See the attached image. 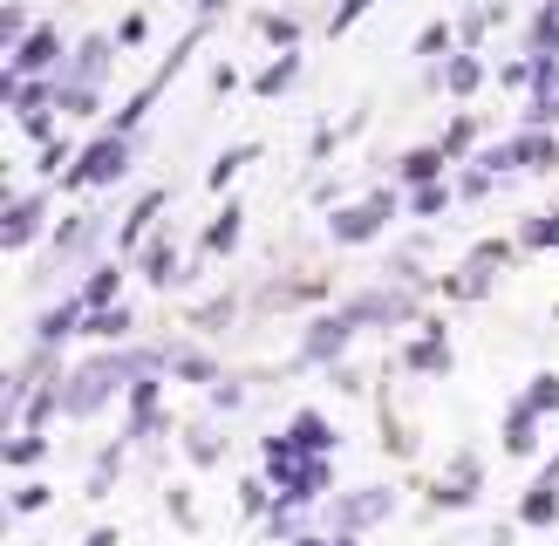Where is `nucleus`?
Segmentation results:
<instances>
[{"mask_svg":"<svg viewBox=\"0 0 559 546\" xmlns=\"http://www.w3.org/2000/svg\"><path fill=\"white\" fill-rule=\"evenodd\" d=\"M287 444H294L300 458H328V451H334V424L321 417V410H300V417L287 424Z\"/></svg>","mask_w":559,"mask_h":546,"instance_id":"10","label":"nucleus"},{"mask_svg":"<svg viewBox=\"0 0 559 546\" xmlns=\"http://www.w3.org/2000/svg\"><path fill=\"white\" fill-rule=\"evenodd\" d=\"M525 246H559V212L533 218V226H525Z\"/></svg>","mask_w":559,"mask_h":546,"instance_id":"28","label":"nucleus"},{"mask_svg":"<svg viewBox=\"0 0 559 546\" xmlns=\"http://www.w3.org/2000/svg\"><path fill=\"white\" fill-rule=\"evenodd\" d=\"M109 69H117V41H109V35H90V41H82L69 62H62V75H55V82H62V90H103Z\"/></svg>","mask_w":559,"mask_h":546,"instance_id":"4","label":"nucleus"},{"mask_svg":"<svg viewBox=\"0 0 559 546\" xmlns=\"http://www.w3.org/2000/svg\"><path fill=\"white\" fill-rule=\"evenodd\" d=\"M48 451V437H35V430H14L8 437V464H27V458H41Z\"/></svg>","mask_w":559,"mask_h":546,"instance_id":"25","label":"nucleus"},{"mask_svg":"<svg viewBox=\"0 0 559 546\" xmlns=\"http://www.w3.org/2000/svg\"><path fill=\"white\" fill-rule=\"evenodd\" d=\"M389 212H396V199H389V191H369V199H355V205H334L328 233L342 239V246H355V239H376Z\"/></svg>","mask_w":559,"mask_h":546,"instance_id":"3","label":"nucleus"},{"mask_svg":"<svg viewBox=\"0 0 559 546\" xmlns=\"http://www.w3.org/2000/svg\"><path fill=\"white\" fill-rule=\"evenodd\" d=\"M0 27H8V48H21L27 35H35V27H27V8H21V0H8V14H0Z\"/></svg>","mask_w":559,"mask_h":546,"instance_id":"27","label":"nucleus"},{"mask_svg":"<svg viewBox=\"0 0 559 546\" xmlns=\"http://www.w3.org/2000/svg\"><path fill=\"white\" fill-rule=\"evenodd\" d=\"M27 75H62V35H55L48 21L8 55V82H27Z\"/></svg>","mask_w":559,"mask_h":546,"instance_id":"5","label":"nucleus"},{"mask_svg":"<svg viewBox=\"0 0 559 546\" xmlns=\"http://www.w3.org/2000/svg\"><path fill=\"white\" fill-rule=\"evenodd\" d=\"M239 218H246L239 205H226V212H218V226L205 233V246H212V253H233V246H239Z\"/></svg>","mask_w":559,"mask_h":546,"instance_id":"23","label":"nucleus"},{"mask_svg":"<svg viewBox=\"0 0 559 546\" xmlns=\"http://www.w3.org/2000/svg\"><path fill=\"white\" fill-rule=\"evenodd\" d=\"M48 506V485H14V512H41Z\"/></svg>","mask_w":559,"mask_h":546,"instance_id":"31","label":"nucleus"},{"mask_svg":"<svg viewBox=\"0 0 559 546\" xmlns=\"http://www.w3.org/2000/svg\"><path fill=\"white\" fill-rule=\"evenodd\" d=\"M409 308H416L409 294H396V287H382V294H355V300H348L342 314H348V321L361 328V321H409Z\"/></svg>","mask_w":559,"mask_h":546,"instance_id":"7","label":"nucleus"},{"mask_svg":"<svg viewBox=\"0 0 559 546\" xmlns=\"http://www.w3.org/2000/svg\"><path fill=\"white\" fill-rule=\"evenodd\" d=\"M178 369H185L191 382H212V363H205V355H178Z\"/></svg>","mask_w":559,"mask_h":546,"instance_id":"36","label":"nucleus"},{"mask_svg":"<svg viewBox=\"0 0 559 546\" xmlns=\"http://www.w3.org/2000/svg\"><path fill=\"white\" fill-rule=\"evenodd\" d=\"M157 212H164V191H144V205L130 212V226H123V239H144V226H151Z\"/></svg>","mask_w":559,"mask_h":546,"instance_id":"24","label":"nucleus"},{"mask_svg":"<svg viewBox=\"0 0 559 546\" xmlns=\"http://www.w3.org/2000/svg\"><path fill=\"white\" fill-rule=\"evenodd\" d=\"M239 164H253V151H226V157L212 164V185H233V178H239Z\"/></svg>","mask_w":559,"mask_h":546,"instance_id":"29","label":"nucleus"},{"mask_svg":"<svg viewBox=\"0 0 559 546\" xmlns=\"http://www.w3.org/2000/svg\"><path fill=\"white\" fill-rule=\"evenodd\" d=\"M260 27H266V35H273V41H287V48H294V35H300V27H294V21H280V14H266Z\"/></svg>","mask_w":559,"mask_h":546,"instance_id":"35","label":"nucleus"},{"mask_svg":"<svg viewBox=\"0 0 559 546\" xmlns=\"http://www.w3.org/2000/svg\"><path fill=\"white\" fill-rule=\"evenodd\" d=\"M443 199H451V191H443V185H424V191H416V212L430 218V212H443Z\"/></svg>","mask_w":559,"mask_h":546,"instance_id":"34","label":"nucleus"},{"mask_svg":"<svg viewBox=\"0 0 559 546\" xmlns=\"http://www.w3.org/2000/svg\"><path fill=\"white\" fill-rule=\"evenodd\" d=\"M485 164H491V171H546V164H559V144L546 130H519L512 144H498Z\"/></svg>","mask_w":559,"mask_h":546,"instance_id":"6","label":"nucleus"},{"mask_svg":"<svg viewBox=\"0 0 559 546\" xmlns=\"http://www.w3.org/2000/svg\"><path fill=\"white\" fill-rule=\"evenodd\" d=\"M82 335H103V342H123V335H130V314H123V308H96L90 321H82Z\"/></svg>","mask_w":559,"mask_h":546,"instance_id":"21","label":"nucleus"},{"mask_svg":"<svg viewBox=\"0 0 559 546\" xmlns=\"http://www.w3.org/2000/svg\"><path fill=\"white\" fill-rule=\"evenodd\" d=\"M300 62H307V55H280V62H273V69H266V75L253 82V90H260V96H280V90H294V75H300Z\"/></svg>","mask_w":559,"mask_h":546,"instance_id":"19","label":"nucleus"},{"mask_svg":"<svg viewBox=\"0 0 559 546\" xmlns=\"http://www.w3.org/2000/svg\"><path fill=\"white\" fill-rule=\"evenodd\" d=\"M41 218H48V199H41V191H35V199H8V226H0L8 253H21V246L41 233Z\"/></svg>","mask_w":559,"mask_h":546,"instance_id":"8","label":"nucleus"},{"mask_svg":"<svg viewBox=\"0 0 559 546\" xmlns=\"http://www.w3.org/2000/svg\"><path fill=\"white\" fill-rule=\"evenodd\" d=\"M369 8H376V0H342V8H334V27H348L355 14H369Z\"/></svg>","mask_w":559,"mask_h":546,"instance_id":"38","label":"nucleus"},{"mask_svg":"<svg viewBox=\"0 0 559 546\" xmlns=\"http://www.w3.org/2000/svg\"><path fill=\"white\" fill-rule=\"evenodd\" d=\"M389 512V491H361V499H342V526H376Z\"/></svg>","mask_w":559,"mask_h":546,"instance_id":"17","label":"nucleus"},{"mask_svg":"<svg viewBox=\"0 0 559 546\" xmlns=\"http://www.w3.org/2000/svg\"><path fill=\"white\" fill-rule=\"evenodd\" d=\"M144 273H151L157 287H171V281H178V253H171L164 239H151V246H144Z\"/></svg>","mask_w":559,"mask_h":546,"instance_id":"20","label":"nucleus"},{"mask_svg":"<svg viewBox=\"0 0 559 546\" xmlns=\"http://www.w3.org/2000/svg\"><path fill=\"white\" fill-rule=\"evenodd\" d=\"M443 75H451V90H457V96H471V90H478V82H485V62H478V55H471V48H464V55H457V62H451V69H443Z\"/></svg>","mask_w":559,"mask_h":546,"instance_id":"22","label":"nucleus"},{"mask_svg":"<svg viewBox=\"0 0 559 546\" xmlns=\"http://www.w3.org/2000/svg\"><path fill=\"white\" fill-rule=\"evenodd\" d=\"M164 355H96V363H82L69 382H62V410L69 417H96V410L123 390V376H151Z\"/></svg>","mask_w":559,"mask_h":546,"instance_id":"1","label":"nucleus"},{"mask_svg":"<svg viewBox=\"0 0 559 546\" xmlns=\"http://www.w3.org/2000/svg\"><path fill=\"white\" fill-rule=\"evenodd\" d=\"M409 369H416V376H443V369H451V348H443L437 328H430L424 342H409Z\"/></svg>","mask_w":559,"mask_h":546,"instance_id":"16","label":"nucleus"},{"mask_svg":"<svg viewBox=\"0 0 559 546\" xmlns=\"http://www.w3.org/2000/svg\"><path fill=\"white\" fill-rule=\"evenodd\" d=\"M123 171H130V136H123V130H103V136H90V144H82V157L69 164V185L103 191V185H117Z\"/></svg>","mask_w":559,"mask_h":546,"instance_id":"2","label":"nucleus"},{"mask_svg":"<svg viewBox=\"0 0 559 546\" xmlns=\"http://www.w3.org/2000/svg\"><path fill=\"white\" fill-rule=\"evenodd\" d=\"M117 287H123V273H117V266H96L90 281H82V294H75V300L96 314V308H117Z\"/></svg>","mask_w":559,"mask_h":546,"instance_id":"14","label":"nucleus"},{"mask_svg":"<svg viewBox=\"0 0 559 546\" xmlns=\"http://www.w3.org/2000/svg\"><path fill=\"white\" fill-rule=\"evenodd\" d=\"M185 451H191V464H212V458H218V437H212V430H191Z\"/></svg>","mask_w":559,"mask_h":546,"instance_id":"30","label":"nucleus"},{"mask_svg":"<svg viewBox=\"0 0 559 546\" xmlns=\"http://www.w3.org/2000/svg\"><path fill=\"white\" fill-rule=\"evenodd\" d=\"M533 444H539V410L519 396V403L506 410V451H512V458H525Z\"/></svg>","mask_w":559,"mask_h":546,"instance_id":"11","label":"nucleus"},{"mask_svg":"<svg viewBox=\"0 0 559 546\" xmlns=\"http://www.w3.org/2000/svg\"><path fill=\"white\" fill-rule=\"evenodd\" d=\"M96 239H103V218L96 212H82L62 226V239H55V260H75V253H96Z\"/></svg>","mask_w":559,"mask_h":546,"instance_id":"12","label":"nucleus"},{"mask_svg":"<svg viewBox=\"0 0 559 546\" xmlns=\"http://www.w3.org/2000/svg\"><path fill=\"white\" fill-rule=\"evenodd\" d=\"M491 266H498V246H485V253H478V260H471V266L457 273V281H451V294H457V300H478V294L491 287Z\"/></svg>","mask_w":559,"mask_h":546,"instance_id":"15","label":"nucleus"},{"mask_svg":"<svg viewBox=\"0 0 559 546\" xmlns=\"http://www.w3.org/2000/svg\"><path fill=\"white\" fill-rule=\"evenodd\" d=\"M471 136H478V130H471V117H457V123H451V136H443V157H457Z\"/></svg>","mask_w":559,"mask_h":546,"instance_id":"33","label":"nucleus"},{"mask_svg":"<svg viewBox=\"0 0 559 546\" xmlns=\"http://www.w3.org/2000/svg\"><path fill=\"white\" fill-rule=\"evenodd\" d=\"M96 96H103V90H62V109H69V117H90Z\"/></svg>","mask_w":559,"mask_h":546,"instance_id":"32","label":"nucleus"},{"mask_svg":"<svg viewBox=\"0 0 559 546\" xmlns=\"http://www.w3.org/2000/svg\"><path fill=\"white\" fill-rule=\"evenodd\" d=\"M300 546H321V539H300Z\"/></svg>","mask_w":559,"mask_h":546,"instance_id":"39","label":"nucleus"},{"mask_svg":"<svg viewBox=\"0 0 559 546\" xmlns=\"http://www.w3.org/2000/svg\"><path fill=\"white\" fill-rule=\"evenodd\" d=\"M396 171H403L416 191H424V185H437V171H443V151H409V157L396 164Z\"/></svg>","mask_w":559,"mask_h":546,"instance_id":"18","label":"nucleus"},{"mask_svg":"<svg viewBox=\"0 0 559 546\" xmlns=\"http://www.w3.org/2000/svg\"><path fill=\"white\" fill-rule=\"evenodd\" d=\"M457 191H464V199H485V191H491V171H464Z\"/></svg>","mask_w":559,"mask_h":546,"instance_id":"37","label":"nucleus"},{"mask_svg":"<svg viewBox=\"0 0 559 546\" xmlns=\"http://www.w3.org/2000/svg\"><path fill=\"white\" fill-rule=\"evenodd\" d=\"M348 335H355V321H348V314H328V321H314V335L300 342V363H334V355L348 348Z\"/></svg>","mask_w":559,"mask_h":546,"instance_id":"9","label":"nucleus"},{"mask_svg":"<svg viewBox=\"0 0 559 546\" xmlns=\"http://www.w3.org/2000/svg\"><path fill=\"white\" fill-rule=\"evenodd\" d=\"M525 55H539V62H552V55H559V0L533 14V27H525Z\"/></svg>","mask_w":559,"mask_h":546,"instance_id":"13","label":"nucleus"},{"mask_svg":"<svg viewBox=\"0 0 559 546\" xmlns=\"http://www.w3.org/2000/svg\"><path fill=\"white\" fill-rule=\"evenodd\" d=\"M525 403H533L539 417H546V410H559V376H533V390H525Z\"/></svg>","mask_w":559,"mask_h":546,"instance_id":"26","label":"nucleus"}]
</instances>
